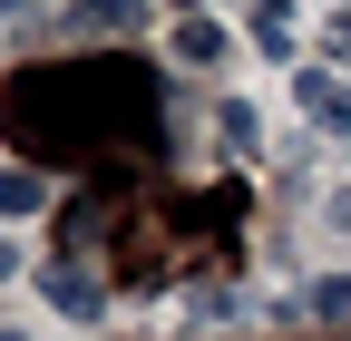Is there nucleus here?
Instances as JSON below:
<instances>
[{
	"label": "nucleus",
	"mask_w": 351,
	"mask_h": 341,
	"mask_svg": "<svg viewBox=\"0 0 351 341\" xmlns=\"http://www.w3.org/2000/svg\"><path fill=\"white\" fill-rule=\"evenodd\" d=\"M254 49L263 59H293V0H254Z\"/></svg>",
	"instance_id": "obj_4"
},
{
	"label": "nucleus",
	"mask_w": 351,
	"mask_h": 341,
	"mask_svg": "<svg viewBox=\"0 0 351 341\" xmlns=\"http://www.w3.org/2000/svg\"><path fill=\"white\" fill-rule=\"evenodd\" d=\"M322 312H332V322H351V273H341V283H322Z\"/></svg>",
	"instance_id": "obj_7"
},
{
	"label": "nucleus",
	"mask_w": 351,
	"mask_h": 341,
	"mask_svg": "<svg viewBox=\"0 0 351 341\" xmlns=\"http://www.w3.org/2000/svg\"><path fill=\"white\" fill-rule=\"evenodd\" d=\"M49 205V176L39 166H0V215H39Z\"/></svg>",
	"instance_id": "obj_3"
},
{
	"label": "nucleus",
	"mask_w": 351,
	"mask_h": 341,
	"mask_svg": "<svg viewBox=\"0 0 351 341\" xmlns=\"http://www.w3.org/2000/svg\"><path fill=\"white\" fill-rule=\"evenodd\" d=\"M0 283H10V244H0Z\"/></svg>",
	"instance_id": "obj_8"
},
{
	"label": "nucleus",
	"mask_w": 351,
	"mask_h": 341,
	"mask_svg": "<svg viewBox=\"0 0 351 341\" xmlns=\"http://www.w3.org/2000/svg\"><path fill=\"white\" fill-rule=\"evenodd\" d=\"M0 341H20V331H0Z\"/></svg>",
	"instance_id": "obj_9"
},
{
	"label": "nucleus",
	"mask_w": 351,
	"mask_h": 341,
	"mask_svg": "<svg viewBox=\"0 0 351 341\" xmlns=\"http://www.w3.org/2000/svg\"><path fill=\"white\" fill-rule=\"evenodd\" d=\"M302 108H313L322 127H351V88H341V78H322V68H302Z\"/></svg>",
	"instance_id": "obj_5"
},
{
	"label": "nucleus",
	"mask_w": 351,
	"mask_h": 341,
	"mask_svg": "<svg viewBox=\"0 0 351 341\" xmlns=\"http://www.w3.org/2000/svg\"><path fill=\"white\" fill-rule=\"evenodd\" d=\"M137 20H147V0H78V10H69L78 39H127Z\"/></svg>",
	"instance_id": "obj_2"
},
{
	"label": "nucleus",
	"mask_w": 351,
	"mask_h": 341,
	"mask_svg": "<svg viewBox=\"0 0 351 341\" xmlns=\"http://www.w3.org/2000/svg\"><path fill=\"white\" fill-rule=\"evenodd\" d=\"M176 59H195V68H215V59H225V29H205V20H186V29H176Z\"/></svg>",
	"instance_id": "obj_6"
},
{
	"label": "nucleus",
	"mask_w": 351,
	"mask_h": 341,
	"mask_svg": "<svg viewBox=\"0 0 351 341\" xmlns=\"http://www.w3.org/2000/svg\"><path fill=\"white\" fill-rule=\"evenodd\" d=\"M39 292H49L59 312H78V322H98V312H108V283H98V273H78V264H39Z\"/></svg>",
	"instance_id": "obj_1"
}]
</instances>
